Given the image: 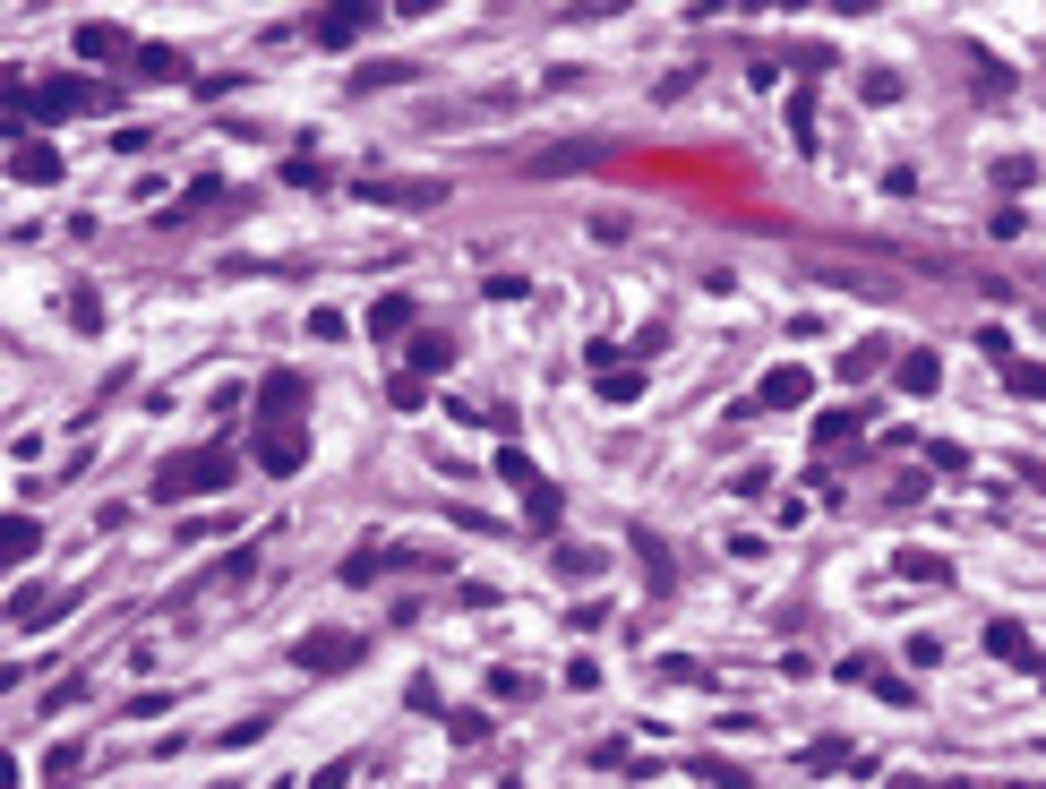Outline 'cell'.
Returning <instances> with one entry per match:
<instances>
[{
    "label": "cell",
    "instance_id": "cell-1",
    "mask_svg": "<svg viewBox=\"0 0 1046 789\" xmlns=\"http://www.w3.org/2000/svg\"><path fill=\"white\" fill-rule=\"evenodd\" d=\"M197 490H232V455L224 447H189L155 472V498H197Z\"/></svg>",
    "mask_w": 1046,
    "mask_h": 789
},
{
    "label": "cell",
    "instance_id": "cell-2",
    "mask_svg": "<svg viewBox=\"0 0 1046 789\" xmlns=\"http://www.w3.org/2000/svg\"><path fill=\"white\" fill-rule=\"evenodd\" d=\"M369 206H403V215H429V206H447V181H360Z\"/></svg>",
    "mask_w": 1046,
    "mask_h": 789
},
{
    "label": "cell",
    "instance_id": "cell-3",
    "mask_svg": "<svg viewBox=\"0 0 1046 789\" xmlns=\"http://www.w3.org/2000/svg\"><path fill=\"white\" fill-rule=\"evenodd\" d=\"M360 660V635H300L293 644V669H309V678H318V669H352Z\"/></svg>",
    "mask_w": 1046,
    "mask_h": 789
},
{
    "label": "cell",
    "instance_id": "cell-4",
    "mask_svg": "<svg viewBox=\"0 0 1046 789\" xmlns=\"http://www.w3.org/2000/svg\"><path fill=\"white\" fill-rule=\"evenodd\" d=\"M807 394H816V369H772V378H763V403H772V412L807 403Z\"/></svg>",
    "mask_w": 1046,
    "mask_h": 789
},
{
    "label": "cell",
    "instance_id": "cell-5",
    "mask_svg": "<svg viewBox=\"0 0 1046 789\" xmlns=\"http://www.w3.org/2000/svg\"><path fill=\"white\" fill-rule=\"evenodd\" d=\"M9 172H18L27 189H43V181H61V155H52V146H34V137H27V146H18V164H9Z\"/></svg>",
    "mask_w": 1046,
    "mask_h": 789
},
{
    "label": "cell",
    "instance_id": "cell-6",
    "mask_svg": "<svg viewBox=\"0 0 1046 789\" xmlns=\"http://www.w3.org/2000/svg\"><path fill=\"white\" fill-rule=\"evenodd\" d=\"M360 27H369V9H327V18H318V43L343 52V43H360Z\"/></svg>",
    "mask_w": 1046,
    "mask_h": 789
},
{
    "label": "cell",
    "instance_id": "cell-7",
    "mask_svg": "<svg viewBox=\"0 0 1046 789\" xmlns=\"http://www.w3.org/2000/svg\"><path fill=\"white\" fill-rule=\"evenodd\" d=\"M892 575L901 584H944V559L935 550H892Z\"/></svg>",
    "mask_w": 1046,
    "mask_h": 789
},
{
    "label": "cell",
    "instance_id": "cell-8",
    "mask_svg": "<svg viewBox=\"0 0 1046 789\" xmlns=\"http://www.w3.org/2000/svg\"><path fill=\"white\" fill-rule=\"evenodd\" d=\"M300 455H309V447H300L293 429H284V438L266 429V438H258V463H266V472H300Z\"/></svg>",
    "mask_w": 1046,
    "mask_h": 789
},
{
    "label": "cell",
    "instance_id": "cell-9",
    "mask_svg": "<svg viewBox=\"0 0 1046 789\" xmlns=\"http://www.w3.org/2000/svg\"><path fill=\"white\" fill-rule=\"evenodd\" d=\"M986 644H995V660H1029V669H1038V653H1029V635H1021L1013 618H995V626H986Z\"/></svg>",
    "mask_w": 1046,
    "mask_h": 789
},
{
    "label": "cell",
    "instance_id": "cell-10",
    "mask_svg": "<svg viewBox=\"0 0 1046 789\" xmlns=\"http://www.w3.org/2000/svg\"><path fill=\"white\" fill-rule=\"evenodd\" d=\"M403 327H412V293H387L369 309V335H403Z\"/></svg>",
    "mask_w": 1046,
    "mask_h": 789
},
{
    "label": "cell",
    "instance_id": "cell-11",
    "mask_svg": "<svg viewBox=\"0 0 1046 789\" xmlns=\"http://www.w3.org/2000/svg\"><path fill=\"white\" fill-rule=\"evenodd\" d=\"M901 387H910V394H935V387H944V361H935V352H910V361H901Z\"/></svg>",
    "mask_w": 1046,
    "mask_h": 789
},
{
    "label": "cell",
    "instance_id": "cell-12",
    "mask_svg": "<svg viewBox=\"0 0 1046 789\" xmlns=\"http://www.w3.org/2000/svg\"><path fill=\"white\" fill-rule=\"evenodd\" d=\"M447 361H455L447 335H421V344H412V378H429V369H447Z\"/></svg>",
    "mask_w": 1046,
    "mask_h": 789
},
{
    "label": "cell",
    "instance_id": "cell-13",
    "mask_svg": "<svg viewBox=\"0 0 1046 789\" xmlns=\"http://www.w3.org/2000/svg\"><path fill=\"white\" fill-rule=\"evenodd\" d=\"M275 412H300V378H293V369L266 378V421H275Z\"/></svg>",
    "mask_w": 1046,
    "mask_h": 789
},
{
    "label": "cell",
    "instance_id": "cell-14",
    "mask_svg": "<svg viewBox=\"0 0 1046 789\" xmlns=\"http://www.w3.org/2000/svg\"><path fill=\"white\" fill-rule=\"evenodd\" d=\"M137 69H146V78H181V52H172V43H137Z\"/></svg>",
    "mask_w": 1046,
    "mask_h": 789
},
{
    "label": "cell",
    "instance_id": "cell-15",
    "mask_svg": "<svg viewBox=\"0 0 1046 789\" xmlns=\"http://www.w3.org/2000/svg\"><path fill=\"white\" fill-rule=\"evenodd\" d=\"M0 550H9V566L34 559V515H9V532H0Z\"/></svg>",
    "mask_w": 1046,
    "mask_h": 789
},
{
    "label": "cell",
    "instance_id": "cell-16",
    "mask_svg": "<svg viewBox=\"0 0 1046 789\" xmlns=\"http://www.w3.org/2000/svg\"><path fill=\"white\" fill-rule=\"evenodd\" d=\"M523 506H532V524H557V515H566V498H557L550 481H541V490H523Z\"/></svg>",
    "mask_w": 1046,
    "mask_h": 789
},
{
    "label": "cell",
    "instance_id": "cell-17",
    "mask_svg": "<svg viewBox=\"0 0 1046 789\" xmlns=\"http://www.w3.org/2000/svg\"><path fill=\"white\" fill-rule=\"evenodd\" d=\"M498 481H515V490H541V472H532V463H523L515 447H506V455H498Z\"/></svg>",
    "mask_w": 1046,
    "mask_h": 789
},
{
    "label": "cell",
    "instance_id": "cell-18",
    "mask_svg": "<svg viewBox=\"0 0 1046 789\" xmlns=\"http://www.w3.org/2000/svg\"><path fill=\"white\" fill-rule=\"evenodd\" d=\"M412 69H394V61H378V69H360V95H378V86H403Z\"/></svg>",
    "mask_w": 1046,
    "mask_h": 789
},
{
    "label": "cell",
    "instance_id": "cell-19",
    "mask_svg": "<svg viewBox=\"0 0 1046 789\" xmlns=\"http://www.w3.org/2000/svg\"><path fill=\"white\" fill-rule=\"evenodd\" d=\"M1004 378H1013V394H1046V369H1029V361H1013Z\"/></svg>",
    "mask_w": 1046,
    "mask_h": 789
},
{
    "label": "cell",
    "instance_id": "cell-20",
    "mask_svg": "<svg viewBox=\"0 0 1046 789\" xmlns=\"http://www.w3.org/2000/svg\"><path fill=\"white\" fill-rule=\"evenodd\" d=\"M343 772H352V764H327V772H318L309 789H343Z\"/></svg>",
    "mask_w": 1046,
    "mask_h": 789
},
{
    "label": "cell",
    "instance_id": "cell-21",
    "mask_svg": "<svg viewBox=\"0 0 1046 789\" xmlns=\"http://www.w3.org/2000/svg\"><path fill=\"white\" fill-rule=\"evenodd\" d=\"M215 789H232V781H215Z\"/></svg>",
    "mask_w": 1046,
    "mask_h": 789
}]
</instances>
